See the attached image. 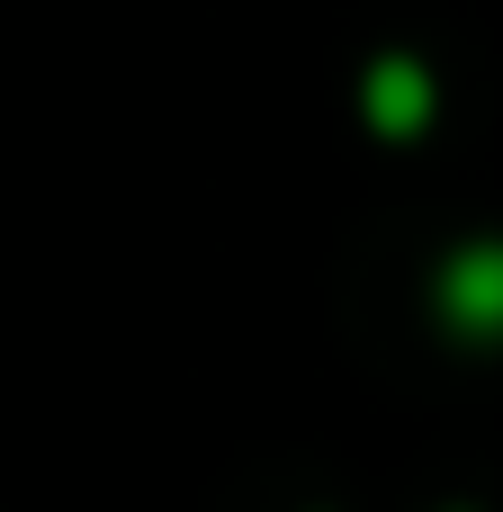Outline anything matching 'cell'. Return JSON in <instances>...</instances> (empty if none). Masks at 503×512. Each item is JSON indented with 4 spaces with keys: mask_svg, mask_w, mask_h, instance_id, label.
<instances>
[{
    "mask_svg": "<svg viewBox=\"0 0 503 512\" xmlns=\"http://www.w3.org/2000/svg\"><path fill=\"white\" fill-rule=\"evenodd\" d=\"M432 315L468 351H503V234H468L432 270Z\"/></svg>",
    "mask_w": 503,
    "mask_h": 512,
    "instance_id": "obj_1",
    "label": "cell"
},
{
    "mask_svg": "<svg viewBox=\"0 0 503 512\" xmlns=\"http://www.w3.org/2000/svg\"><path fill=\"white\" fill-rule=\"evenodd\" d=\"M432 117H441V81H432V63L405 54V45L369 54V72H360V126H369L378 144H414V135H432Z\"/></svg>",
    "mask_w": 503,
    "mask_h": 512,
    "instance_id": "obj_2",
    "label": "cell"
}]
</instances>
